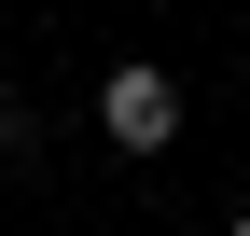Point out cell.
Returning a JSON list of instances; mask_svg holds the SVG:
<instances>
[{"instance_id": "6da1fadb", "label": "cell", "mask_w": 250, "mask_h": 236, "mask_svg": "<svg viewBox=\"0 0 250 236\" xmlns=\"http://www.w3.org/2000/svg\"><path fill=\"white\" fill-rule=\"evenodd\" d=\"M98 125H111V153H167L181 139V83L153 70V56H125V70L98 83Z\"/></svg>"}, {"instance_id": "7a4b0ae2", "label": "cell", "mask_w": 250, "mask_h": 236, "mask_svg": "<svg viewBox=\"0 0 250 236\" xmlns=\"http://www.w3.org/2000/svg\"><path fill=\"white\" fill-rule=\"evenodd\" d=\"M28 139H42V125H28V111H14V98H0V153H28Z\"/></svg>"}, {"instance_id": "3957f363", "label": "cell", "mask_w": 250, "mask_h": 236, "mask_svg": "<svg viewBox=\"0 0 250 236\" xmlns=\"http://www.w3.org/2000/svg\"><path fill=\"white\" fill-rule=\"evenodd\" d=\"M223 236H250V209H236V222H223Z\"/></svg>"}]
</instances>
